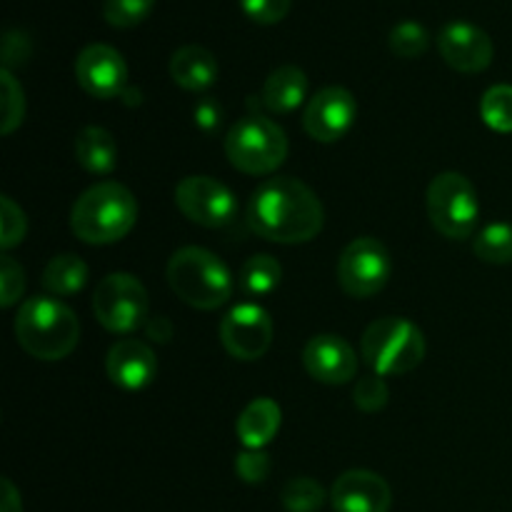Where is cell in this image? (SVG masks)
<instances>
[{"mask_svg": "<svg viewBox=\"0 0 512 512\" xmlns=\"http://www.w3.org/2000/svg\"><path fill=\"white\" fill-rule=\"evenodd\" d=\"M158 0H105L103 18L113 28L128 30L143 23L153 13Z\"/></svg>", "mask_w": 512, "mask_h": 512, "instance_id": "cell-28", "label": "cell"}, {"mask_svg": "<svg viewBox=\"0 0 512 512\" xmlns=\"http://www.w3.org/2000/svg\"><path fill=\"white\" fill-rule=\"evenodd\" d=\"M75 158L88 173L108 175L118 165V143L113 133L100 125H88L75 138Z\"/></svg>", "mask_w": 512, "mask_h": 512, "instance_id": "cell-21", "label": "cell"}, {"mask_svg": "<svg viewBox=\"0 0 512 512\" xmlns=\"http://www.w3.org/2000/svg\"><path fill=\"white\" fill-rule=\"evenodd\" d=\"M220 115H223V110H220V105L215 103L213 98H203L195 105V123H198V128L205 130V133H213V130L218 128Z\"/></svg>", "mask_w": 512, "mask_h": 512, "instance_id": "cell-36", "label": "cell"}, {"mask_svg": "<svg viewBox=\"0 0 512 512\" xmlns=\"http://www.w3.org/2000/svg\"><path fill=\"white\" fill-rule=\"evenodd\" d=\"M220 343L238 360L263 358L273 343V320L268 310L255 303L230 310L220 323Z\"/></svg>", "mask_w": 512, "mask_h": 512, "instance_id": "cell-11", "label": "cell"}, {"mask_svg": "<svg viewBox=\"0 0 512 512\" xmlns=\"http://www.w3.org/2000/svg\"><path fill=\"white\" fill-rule=\"evenodd\" d=\"M175 205L180 213L203 228H223L238 213L233 190L210 175H188L175 188Z\"/></svg>", "mask_w": 512, "mask_h": 512, "instance_id": "cell-10", "label": "cell"}, {"mask_svg": "<svg viewBox=\"0 0 512 512\" xmlns=\"http://www.w3.org/2000/svg\"><path fill=\"white\" fill-rule=\"evenodd\" d=\"M235 473L243 483L258 485L270 475V458L263 450H245L235 458Z\"/></svg>", "mask_w": 512, "mask_h": 512, "instance_id": "cell-34", "label": "cell"}, {"mask_svg": "<svg viewBox=\"0 0 512 512\" xmlns=\"http://www.w3.org/2000/svg\"><path fill=\"white\" fill-rule=\"evenodd\" d=\"M28 55H30V43L23 33H18V30H10V33H5V40H3L5 70H10L13 65L23 63Z\"/></svg>", "mask_w": 512, "mask_h": 512, "instance_id": "cell-35", "label": "cell"}, {"mask_svg": "<svg viewBox=\"0 0 512 512\" xmlns=\"http://www.w3.org/2000/svg\"><path fill=\"white\" fill-rule=\"evenodd\" d=\"M485 125L498 133H512V85H493L480 100Z\"/></svg>", "mask_w": 512, "mask_h": 512, "instance_id": "cell-26", "label": "cell"}, {"mask_svg": "<svg viewBox=\"0 0 512 512\" xmlns=\"http://www.w3.org/2000/svg\"><path fill=\"white\" fill-rule=\"evenodd\" d=\"M218 60L203 45H183L170 58V75L175 85L190 93H203L218 80Z\"/></svg>", "mask_w": 512, "mask_h": 512, "instance_id": "cell-18", "label": "cell"}, {"mask_svg": "<svg viewBox=\"0 0 512 512\" xmlns=\"http://www.w3.org/2000/svg\"><path fill=\"white\" fill-rule=\"evenodd\" d=\"M88 283V265L73 253L55 255L43 270V288L53 298H68L80 293Z\"/></svg>", "mask_w": 512, "mask_h": 512, "instance_id": "cell-22", "label": "cell"}, {"mask_svg": "<svg viewBox=\"0 0 512 512\" xmlns=\"http://www.w3.org/2000/svg\"><path fill=\"white\" fill-rule=\"evenodd\" d=\"M280 280H283V265L273 255H253L240 268V293L245 298H265L275 293Z\"/></svg>", "mask_w": 512, "mask_h": 512, "instance_id": "cell-23", "label": "cell"}, {"mask_svg": "<svg viewBox=\"0 0 512 512\" xmlns=\"http://www.w3.org/2000/svg\"><path fill=\"white\" fill-rule=\"evenodd\" d=\"M168 283L183 303L198 310H218L233 298V275L228 265L205 248L175 250L168 260Z\"/></svg>", "mask_w": 512, "mask_h": 512, "instance_id": "cell-4", "label": "cell"}, {"mask_svg": "<svg viewBox=\"0 0 512 512\" xmlns=\"http://www.w3.org/2000/svg\"><path fill=\"white\" fill-rule=\"evenodd\" d=\"M390 398V390L388 383L383 380V375L373 373V375H365V378L358 380L353 390V400L363 413H378L388 405Z\"/></svg>", "mask_w": 512, "mask_h": 512, "instance_id": "cell-30", "label": "cell"}, {"mask_svg": "<svg viewBox=\"0 0 512 512\" xmlns=\"http://www.w3.org/2000/svg\"><path fill=\"white\" fill-rule=\"evenodd\" d=\"M0 83H3V133L10 135L20 123H23L25 98H23V88H20V83L13 78L10 70L3 68V73H0Z\"/></svg>", "mask_w": 512, "mask_h": 512, "instance_id": "cell-29", "label": "cell"}, {"mask_svg": "<svg viewBox=\"0 0 512 512\" xmlns=\"http://www.w3.org/2000/svg\"><path fill=\"white\" fill-rule=\"evenodd\" d=\"M388 43L390 50H393L398 58H420V55L428 50L430 35L428 30L420 23H415V20H403V23H398L390 30Z\"/></svg>", "mask_w": 512, "mask_h": 512, "instance_id": "cell-27", "label": "cell"}, {"mask_svg": "<svg viewBox=\"0 0 512 512\" xmlns=\"http://www.w3.org/2000/svg\"><path fill=\"white\" fill-rule=\"evenodd\" d=\"M75 78L88 95L110 100L128 90V65L113 45L93 43L78 53Z\"/></svg>", "mask_w": 512, "mask_h": 512, "instance_id": "cell-13", "label": "cell"}, {"mask_svg": "<svg viewBox=\"0 0 512 512\" xmlns=\"http://www.w3.org/2000/svg\"><path fill=\"white\" fill-rule=\"evenodd\" d=\"M0 512H23V503H20V493L8 478L3 480V510Z\"/></svg>", "mask_w": 512, "mask_h": 512, "instance_id": "cell-37", "label": "cell"}, {"mask_svg": "<svg viewBox=\"0 0 512 512\" xmlns=\"http://www.w3.org/2000/svg\"><path fill=\"white\" fill-rule=\"evenodd\" d=\"M308 95V78L298 65H280L268 75L260 93V103L270 110V113H293L300 108V103Z\"/></svg>", "mask_w": 512, "mask_h": 512, "instance_id": "cell-19", "label": "cell"}, {"mask_svg": "<svg viewBox=\"0 0 512 512\" xmlns=\"http://www.w3.org/2000/svg\"><path fill=\"white\" fill-rule=\"evenodd\" d=\"M138 220V200L123 183L105 180L85 190L73 205L70 228L88 245H110L123 240Z\"/></svg>", "mask_w": 512, "mask_h": 512, "instance_id": "cell-3", "label": "cell"}, {"mask_svg": "<svg viewBox=\"0 0 512 512\" xmlns=\"http://www.w3.org/2000/svg\"><path fill=\"white\" fill-rule=\"evenodd\" d=\"M0 288H3V298H0L3 308L18 303L25 290V270L10 255L0 258Z\"/></svg>", "mask_w": 512, "mask_h": 512, "instance_id": "cell-33", "label": "cell"}, {"mask_svg": "<svg viewBox=\"0 0 512 512\" xmlns=\"http://www.w3.org/2000/svg\"><path fill=\"white\" fill-rule=\"evenodd\" d=\"M105 368H108V378L113 380L118 388L130 390H143L158 375V358L150 350V345H145L143 340L125 338L110 348L108 358H105Z\"/></svg>", "mask_w": 512, "mask_h": 512, "instance_id": "cell-17", "label": "cell"}, {"mask_svg": "<svg viewBox=\"0 0 512 512\" xmlns=\"http://www.w3.org/2000/svg\"><path fill=\"white\" fill-rule=\"evenodd\" d=\"M303 365L318 383L343 385L350 383L358 373V355L353 345L340 335H315L303 350Z\"/></svg>", "mask_w": 512, "mask_h": 512, "instance_id": "cell-15", "label": "cell"}, {"mask_svg": "<svg viewBox=\"0 0 512 512\" xmlns=\"http://www.w3.org/2000/svg\"><path fill=\"white\" fill-rule=\"evenodd\" d=\"M360 353L378 375H405L425 358V338L415 323L405 318H380L368 325L360 340Z\"/></svg>", "mask_w": 512, "mask_h": 512, "instance_id": "cell-5", "label": "cell"}, {"mask_svg": "<svg viewBox=\"0 0 512 512\" xmlns=\"http://www.w3.org/2000/svg\"><path fill=\"white\" fill-rule=\"evenodd\" d=\"M3 218H0V245L3 250H10L13 245H18L25 238V230H28V220L25 213L20 210V205L13 203V198L3 195Z\"/></svg>", "mask_w": 512, "mask_h": 512, "instance_id": "cell-31", "label": "cell"}, {"mask_svg": "<svg viewBox=\"0 0 512 512\" xmlns=\"http://www.w3.org/2000/svg\"><path fill=\"white\" fill-rule=\"evenodd\" d=\"M225 155L248 175H268L288 158V138L283 128L263 115L240 118L225 135Z\"/></svg>", "mask_w": 512, "mask_h": 512, "instance_id": "cell-6", "label": "cell"}, {"mask_svg": "<svg viewBox=\"0 0 512 512\" xmlns=\"http://www.w3.org/2000/svg\"><path fill=\"white\" fill-rule=\"evenodd\" d=\"M280 503L288 512H318L325 503V490L313 478H293L285 483Z\"/></svg>", "mask_w": 512, "mask_h": 512, "instance_id": "cell-25", "label": "cell"}, {"mask_svg": "<svg viewBox=\"0 0 512 512\" xmlns=\"http://www.w3.org/2000/svg\"><path fill=\"white\" fill-rule=\"evenodd\" d=\"M473 253L483 263H512V223H493L480 230L473 240Z\"/></svg>", "mask_w": 512, "mask_h": 512, "instance_id": "cell-24", "label": "cell"}, {"mask_svg": "<svg viewBox=\"0 0 512 512\" xmlns=\"http://www.w3.org/2000/svg\"><path fill=\"white\" fill-rule=\"evenodd\" d=\"M393 263L380 240L358 238L338 260V283L350 298H370L388 285Z\"/></svg>", "mask_w": 512, "mask_h": 512, "instance_id": "cell-9", "label": "cell"}, {"mask_svg": "<svg viewBox=\"0 0 512 512\" xmlns=\"http://www.w3.org/2000/svg\"><path fill=\"white\" fill-rule=\"evenodd\" d=\"M148 290L135 275L113 273L100 280L93 295V313L110 333H135L148 323Z\"/></svg>", "mask_w": 512, "mask_h": 512, "instance_id": "cell-8", "label": "cell"}, {"mask_svg": "<svg viewBox=\"0 0 512 512\" xmlns=\"http://www.w3.org/2000/svg\"><path fill=\"white\" fill-rule=\"evenodd\" d=\"M335 512H388L393 505L390 485L370 470H348L330 490Z\"/></svg>", "mask_w": 512, "mask_h": 512, "instance_id": "cell-16", "label": "cell"}, {"mask_svg": "<svg viewBox=\"0 0 512 512\" xmlns=\"http://www.w3.org/2000/svg\"><path fill=\"white\" fill-rule=\"evenodd\" d=\"M438 50L445 63L458 73H483L493 63V40L468 20H453L438 35Z\"/></svg>", "mask_w": 512, "mask_h": 512, "instance_id": "cell-14", "label": "cell"}, {"mask_svg": "<svg viewBox=\"0 0 512 512\" xmlns=\"http://www.w3.org/2000/svg\"><path fill=\"white\" fill-rule=\"evenodd\" d=\"M293 0H240V8L253 23L275 25L290 13Z\"/></svg>", "mask_w": 512, "mask_h": 512, "instance_id": "cell-32", "label": "cell"}, {"mask_svg": "<svg viewBox=\"0 0 512 512\" xmlns=\"http://www.w3.org/2000/svg\"><path fill=\"white\" fill-rule=\"evenodd\" d=\"M15 338L28 355L53 363L73 353L80 340V323L63 300L35 295L15 315Z\"/></svg>", "mask_w": 512, "mask_h": 512, "instance_id": "cell-2", "label": "cell"}, {"mask_svg": "<svg viewBox=\"0 0 512 512\" xmlns=\"http://www.w3.org/2000/svg\"><path fill=\"white\" fill-rule=\"evenodd\" d=\"M280 423H283L280 405L270 398H258L240 413L235 430L245 450H263L278 435Z\"/></svg>", "mask_w": 512, "mask_h": 512, "instance_id": "cell-20", "label": "cell"}, {"mask_svg": "<svg viewBox=\"0 0 512 512\" xmlns=\"http://www.w3.org/2000/svg\"><path fill=\"white\" fill-rule=\"evenodd\" d=\"M355 115H358V103L353 93L340 85H328L305 105L303 128L318 143H335L353 128Z\"/></svg>", "mask_w": 512, "mask_h": 512, "instance_id": "cell-12", "label": "cell"}, {"mask_svg": "<svg viewBox=\"0 0 512 512\" xmlns=\"http://www.w3.org/2000/svg\"><path fill=\"white\" fill-rule=\"evenodd\" d=\"M250 230L270 243H308L323 230L325 210L318 195L295 178H270L245 210Z\"/></svg>", "mask_w": 512, "mask_h": 512, "instance_id": "cell-1", "label": "cell"}, {"mask_svg": "<svg viewBox=\"0 0 512 512\" xmlns=\"http://www.w3.org/2000/svg\"><path fill=\"white\" fill-rule=\"evenodd\" d=\"M428 215L445 238H470L480 220V200L473 183L460 173H440L428 188Z\"/></svg>", "mask_w": 512, "mask_h": 512, "instance_id": "cell-7", "label": "cell"}]
</instances>
